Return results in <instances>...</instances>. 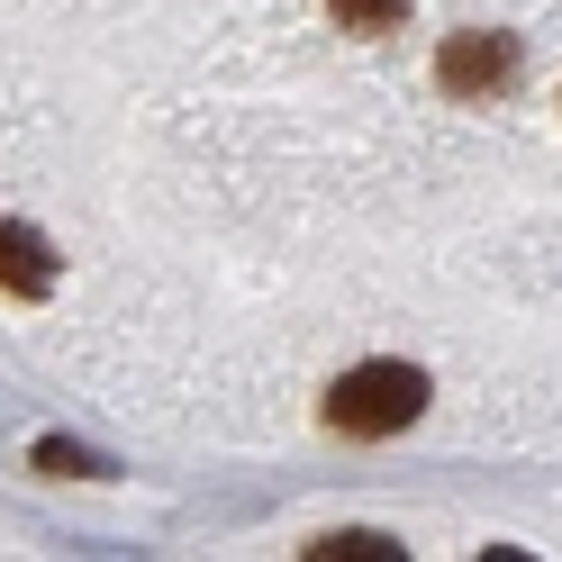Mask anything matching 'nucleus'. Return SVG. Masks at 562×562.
I'll return each mask as SVG.
<instances>
[{"instance_id":"nucleus-4","label":"nucleus","mask_w":562,"mask_h":562,"mask_svg":"<svg viewBox=\"0 0 562 562\" xmlns=\"http://www.w3.org/2000/svg\"><path fill=\"white\" fill-rule=\"evenodd\" d=\"M327 10L345 19V37H391V27L408 19V0H327Z\"/></svg>"},{"instance_id":"nucleus-1","label":"nucleus","mask_w":562,"mask_h":562,"mask_svg":"<svg viewBox=\"0 0 562 562\" xmlns=\"http://www.w3.org/2000/svg\"><path fill=\"white\" fill-rule=\"evenodd\" d=\"M417 408H427V372L417 363H355L327 391V427L336 436H400V427H417Z\"/></svg>"},{"instance_id":"nucleus-3","label":"nucleus","mask_w":562,"mask_h":562,"mask_svg":"<svg viewBox=\"0 0 562 562\" xmlns=\"http://www.w3.org/2000/svg\"><path fill=\"white\" fill-rule=\"evenodd\" d=\"M0 291H19V300H37V291H55V245L37 236V227H0Z\"/></svg>"},{"instance_id":"nucleus-6","label":"nucleus","mask_w":562,"mask_h":562,"mask_svg":"<svg viewBox=\"0 0 562 562\" xmlns=\"http://www.w3.org/2000/svg\"><path fill=\"white\" fill-rule=\"evenodd\" d=\"M37 472H64V481H100V463H91V453H82V445H55V436L37 445Z\"/></svg>"},{"instance_id":"nucleus-2","label":"nucleus","mask_w":562,"mask_h":562,"mask_svg":"<svg viewBox=\"0 0 562 562\" xmlns=\"http://www.w3.org/2000/svg\"><path fill=\"white\" fill-rule=\"evenodd\" d=\"M508 74H517V37H490V27H463V37H445V55H436L445 91H499Z\"/></svg>"},{"instance_id":"nucleus-5","label":"nucleus","mask_w":562,"mask_h":562,"mask_svg":"<svg viewBox=\"0 0 562 562\" xmlns=\"http://www.w3.org/2000/svg\"><path fill=\"white\" fill-rule=\"evenodd\" d=\"M308 562H400V544L391 536H318Z\"/></svg>"}]
</instances>
